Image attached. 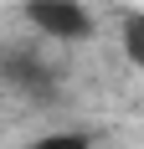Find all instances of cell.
I'll return each mask as SVG.
<instances>
[{
  "mask_svg": "<svg viewBox=\"0 0 144 149\" xmlns=\"http://www.w3.org/2000/svg\"><path fill=\"white\" fill-rule=\"evenodd\" d=\"M21 149H93V134L87 129H41V134H31Z\"/></svg>",
  "mask_w": 144,
  "mask_h": 149,
  "instance_id": "2",
  "label": "cell"
},
{
  "mask_svg": "<svg viewBox=\"0 0 144 149\" xmlns=\"http://www.w3.org/2000/svg\"><path fill=\"white\" fill-rule=\"evenodd\" d=\"M118 46H124L129 67L144 72V10H129L124 21H118Z\"/></svg>",
  "mask_w": 144,
  "mask_h": 149,
  "instance_id": "3",
  "label": "cell"
},
{
  "mask_svg": "<svg viewBox=\"0 0 144 149\" xmlns=\"http://www.w3.org/2000/svg\"><path fill=\"white\" fill-rule=\"evenodd\" d=\"M26 21H31V31H36L41 41H52V46H82V41H93V31H98L87 0H26Z\"/></svg>",
  "mask_w": 144,
  "mask_h": 149,
  "instance_id": "1",
  "label": "cell"
}]
</instances>
